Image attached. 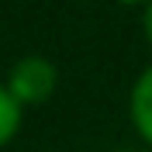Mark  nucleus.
<instances>
[{
  "mask_svg": "<svg viewBox=\"0 0 152 152\" xmlns=\"http://www.w3.org/2000/svg\"><path fill=\"white\" fill-rule=\"evenodd\" d=\"M56 86H59V69L45 56H24L7 73V90L18 97L21 107H38L52 100Z\"/></svg>",
  "mask_w": 152,
  "mask_h": 152,
  "instance_id": "f257e3e1",
  "label": "nucleus"
},
{
  "mask_svg": "<svg viewBox=\"0 0 152 152\" xmlns=\"http://www.w3.org/2000/svg\"><path fill=\"white\" fill-rule=\"evenodd\" d=\"M128 118H132L138 138H142L145 145H152V66H145L142 73H138V80L132 83Z\"/></svg>",
  "mask_w": 152,
  "mask_h": 152,
  "instance_id": "f03ea898",
  "label": "nucleus"
},
{
  "mask_svg": "<svg viewBox=\"0 0 152 152\" xmlns=\"http://www.w3.org/2000/svg\"><path fill=\"white\" fill-rule=\"evenodd\" d=\"M21 118H24V107L7 90V83H0V149L21 132Z\"/></svg>",
  "mask_w": 152,
  "mask_h": 152,
  "instance_id": "7ed1b4c3",
  "label": "nucleus"
},
{
  "mask_svg": "<svg viewBox=\"0 0 152 152\" xmlns=\"http://www.w3.org/2000/svg\"><path fill=\"white\" fill-rule=\"evenodd\" d=\"M142 31H145V42L152 45V0L142 7Z\"/></svg>",
  "mask_w": 152,
  "mask_h": 152,
  "instance_id": "20e7f679",
  "label": "nucleus"
},
{
  "mask_svg": "<svg viewBox=\"0 0 152 152\" xmlns=\"http://www.w3.org/2000/svg\"><path fill=\"white\" fill-rule=\"evenodd\" d=\"M121 4H142V7H145V4H149V0H121Z\"/></svg>",
  "mask_w": 152,
  "mask_h": 152,
  "instance_id": "39448f33",
  "label": "nucleus"
}]
</instances>
